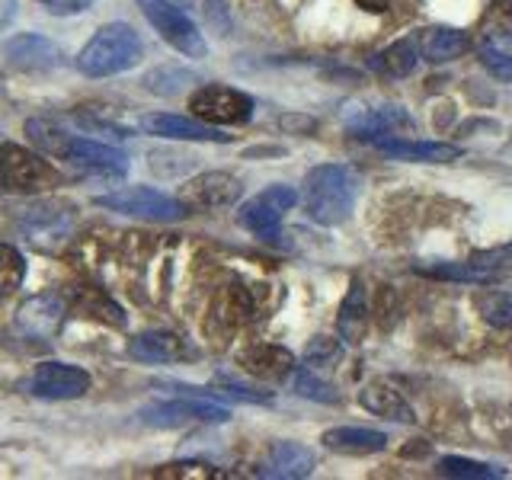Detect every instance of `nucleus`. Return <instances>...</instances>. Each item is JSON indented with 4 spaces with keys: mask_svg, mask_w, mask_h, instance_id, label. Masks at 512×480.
Here are the masks:
<instances>
[{
    "mask_svg": "<svg viewBox=\"0 0 512 480\" xmlns=\"http://www.w3.org/2000/svg\"><path fill=\"white\" fill-rule=\"evenodd\" d=\"M160 477H221L208 464H167L164 471H157Z\"/></svg>",
    "mask_w": 512,
    "mask_h": 480,
    "instance_id": "obj_35",
    "label": "nucleus"
},
{
    "mask_svg": "<svg viewBox=\"0 0 512 480\" xmlns=\"http://www.w3.org/2000/svg\"><path fill=\"white\" fill-rule=\"evenodd\" d=\"M199 10L205 16V23L218 29V36H228L231 32V16H228V7L221 4V0H199Z\"/></svg>",
    "mask_w": 512,
    "mask_h": 480,
    "instance_id": "obj_34",
    "label": "nucleus"
},
{
    "mask_svg": "<svg viewBox=\"0 0 512 480\" xmlns=\"http://www.w3.org/2000/svg\"><path fill=\"white\" fill-rule=\"evenodd\" d=\"M4 55L20 71H55L61 61L58 45L45 36H36V32H23V36L7 39Z\"/></svg>",
    "mask_w": 512,
    "mask_h": 480,
    "instance_id": "obj_17",
    "label": "nucleus"
},
{
    "mask_svg": "<svg viewBox=\"0 0 512 480\" xmlns=\"http://www.w3.org/2000/svg\"><path fill=\"white\" fill-rule=\"evenodd\" d=\"M324 448L340 455H375L388 448V436L378 429H365V426H333L320 436Z\"/></svg>",
    "mask_w": 512,
    "mask_h": 480,
    "instance_id": "obj_23",
    "label": "nucleus"
},
{
    "mask_svg": "<svg viewBox=\"0 0 512 480\" xmlns=\"http://www.w3.org/2000/svg\"><path fill=\"white\" fill-rule=\"evenodd\" d=\"M141 132L154 135V138H167V141H231V135H221L215 125H208L202 119H186V116H173V112H148L141 116Z\"/></svg>",
    "mask_w": 512,
    "mask_h": 480,
    "instance_id": "obj_14",
    "label": "nucleus"
},
{
    "mask_svg": "<svg viewBox=\"0 0 512 480\" xmlns=\"http://www.w3.org/2000/svg\"><path fill=\"white\" fill-rule=\"evenodd\" d=\"M16 20V0H0V32Z\"/></svg>",
    "mask_w": 512,
    "mask_h": 480,
    "instance_id": "obj_37",
    "label": "nucleus"
},
{
    "mask_svg": "<svg viewBox=\"0 0 512 480\" xmlns=\"http://www.w3.org/2000/svg\"><path fill=\"white\" fill-rule=\"evenodd\" d=\"M144 58L141 36L128 23H109L93 32V39L80 48L77 68L87 77H112L132 71Z\"/></svg>",
    "mask_w": 512,
    "mask_h": 480,
    "instance_id": "obj_3",
    "label": "nucleus"
},
{
    "mask_svg": "<svg viewBox=\"0 0 512 480\" xmlns=\"http://www.w3.org/2000/svg\"><path fill=\"white\" fill-rule=\"evenodd\" d=\"M26 135L36 141L42 151L61 157L74 173L90 176V180H122L128 173V154L112 148V144L68 135V132H61L58 125L42 122V119L26 122Z\"/></svg>",
    "mask_w": 512,
    "mask_h": 480,
    "instance_id": "obj_1",
    "label": "nucleus"
},
{
    "mask_svg": "<svg viewBox=\"0 0 512 480\" xmlns=\"http://www.w3.org/2000/svg\"><path fill=\"white\" fill-rule=\"evenodd\" d=\"M439 471L445 477H468V480H493V477H506L503 468H493L487 461H474V458H461V455H445L439 461Z\"/></svg>",
    "mask_w": 512,
    "mask_h": 480,
    "instance_id": "obj_29",
    "label": "nucleus"
},
{
    "mask_svg": "<svg viewBox=\"0 0 512 480\" xmlns=\"http://www.w3.org/2000/svg\"><path fill=\"white\" fill-rule=\"evenodd\" d=\"M138 420L157 426V429H170V426H186V423H228L231 410L215 404L212 397L202 394H183L176 400H157L138 410Z\"/></svg>",
    "mask_w": 512,
    "mask_h": 480,
    "instance_id": "obj_9",
    "label": "nucleus"
},
{
    "mask_svg": "<svg viewBox=\"0 0 512 480\" xmlns=\"http://www.w3.org/2000/svg\"><path fill=\"white\" fill-rule=\"evenodd\" d=\"M39 4L55 16H74V13H84L90 7V0H39Z\"/></svg>",
    "mask_w": 512,
    "mask_h": 480,
    "instance_id": "obj_36",
    "label": "nucleus"
},
{
    "mask_svg": "<svg viewBox=\"0 0 512 480\" xmlns=\"http://www.w3.org/2000/svg\"><path fill=\"white\" fill-rule=\"evenodd\" d=\"M138 7L144 13V20L160 32V39L170 48H176V52L186 58H205L208 45L202 39L196 20H192L183 7L170 4V0H138Z\"/></svg>",
    "mask_w": 512,
    "mask_h": 480,
    "instance_id": "obj_7",
    "label": "nucleus"
},
{
    "mask_svg": "<svg viewBox=\"0 0 512 480\" xmlns=\"http://www.w3.org/2000/svg\"><path fill=\"white\" fill-rule=\"evenodd\" d=\"M96 205L144 221H180L186 215V205L180 199L151 186H122L116 192H106V196H96Z\"/></svg>",
    "mask_w": 512,
    "mask_h": 480,
    "instance_id": "obj_8",
    "label": "nucleus"
},
{
    "mask_svg": "<svg viewBox=\"0 0 512 480\" xmlns=\"http://www.w3.org/2000/svg\"><path fill=\"white\" fill-rule=\"evenodd\" d=\"M362 330H365V288H362V282H352L349 295L340 308V333L346 343H359Z\"/></svg>",
    "mask_w": 512,
    "mask_h": 480,
    "instance_id": "obj_28",
    "label": "nucleus"
},
{
    "mask_svg": "<svg viewBox=\"0 0 512 480\" xmlns=\"http://www.w3.org/2000/svg\"><path fill=\"white\" fill-rule=\"evenodd\" d=\"M192 116L208 125H247L253 119V100L237 87L205 84L189 96Z\"/></svg>",
    "mask_w": 512,
    "mask_h": 480,
    "instance_id": "obj_10",
    "label": "nucleus"
},
{
    "mask_svg": "<svg viewBox=\"0 0 512 480\" xmlns=\"http://www.w3.org/2000/svg\"><path fill=\"white\" fill-rule=\"evenodd\" d=\"M413 119L404 112V106H362L346 112V128L356 138L375 141L381 135H394L397 128H410Z\"/></svg>",
    "mask_w": 512,
    "mask_h": 480,
    "instance_id": "obj_18",
    "label": "nucleus"
},
{
    "mask_svg": "<svg viewBox=\"0 0 512 480\" xmlns=\"http://www.w3.org/2000/svg\"><path fill=\"white\" fill-rule=\"evenodd\" d=\"M356 4L362 10H368V13H384V10L391 7V0H356Z\"/></svg>",
    "mask_w": 512,
    "mask_h": 480,
    "instance_id": "obj_38",
    "label": "nucleus"
},
{
    "mask_svg": "<svg viewBox=\"0 0 512 480\" xmlns=\"http://www.w3.org/2000/svg\"><path fill=\"white\" fill-rule=\"evenodd\" d=\"M304 356H308L311 368H324V365H330V362H336V359L343 356V346L336 343V340H330V336H317Z\"/></svg>",
    "mask_w": 512,
    "mask_h": 480,
    "instance_id": "obj_33",
    "label": "nucleus"
},
{
    "mask_svg": "<svg viewBox=\"0 0 512 480\" xmlns=\"http://www.w3.org/2000/svg\"><path fill=\"white\" fill-rule=\"evenodd\" d=\"M20 231L39 250H61L74 234V212L61 202H39L26 208L20 218Z\"/></svg>",
    "mask_w": 512,
    "mask_h": 480,
    "instance_id": "obj_11",
    "label": "nucleus"
},
{
    "mask_svg": "<svg viewBox=\"0 0 512 480\" xmlns=\"http://www.w3.org/2000/svg\"><path fill=\"white\" fill-rule=\"evenodd\" d=\"M298 205V192L285 183H276L263 192H256L253 199H247L244 205L237 208V224L244 231H250L253 237L260 240H279L282 237V221L285 212H292Z\"/></svg>",
    "mask_w": 512,
    "mask_h": 480,
    "instance_id": "obj_6",
    "label": "nucleus"
},
{
    "mask_svg": "<svg viewBox=\"0 0 512 480\" xmlns=\"http://www.w3.org/2000/svg\"><path fill=\"white\" fill-rule=\"evenodd\" d=\"M503 7H506V13L512 16V0H503Z\"/></svg>",
    "mask_w": 512,
    "mask_h": 480,
    "instance_id": "obj_39",
    "label": "nucleus"
},
{
    "mask_svg": "<svg viewBox=\"0 0 512 480\" xmlns=\"http://www.w3.org/2000/svg\"><path fill=\"white\" fill-rule=\"evenodd\" d=\"M477 58L496 80H512V32L509 29H487L477 39Z\"/></svg>",
    "mask_w": 512,
    "mask_h": 480,
    "instance_id": "obj_26",
    "label": "nucleus"
},
{
    "mask_svg": "<svg viewBox=\"0 0 512 480\" xmlns=\"http://www.w3.org/2000/svg\"><path fill=\"white\" fill-rule=\"evenodd\" d=\"M295 391L308 400H317V404H336V400H340V394H336L314 368H295Z\"/></svg>",
    "mask_w": 512,
    "mask_h": 480,
    "instance_id": "obj_31",
    "label": "nucleus"
},
{
    "mask_svg": "<svg viewBox=\"0 0 512 480\" xmlns=\"http://www.w3.org/2000/svg\"><path fill=\"white\" fill-rule=\"evenodd\" d=\"M356 199L359 180L343 164H320L304 176V208H308V218L324 228L343 224L356 208Z\"/></svg>",
    "mask_w": 512,
    "mask_h": 480,
    "instance_id": "obj_2",
    "label": "nucleus"
},
{
    "mask_svg": "<svg viewBox=\"0 0 512 480\" xmlns=\"http://www.w3.org/2000/svg\"><path fill=\"white\" fill-rule=\"evenodd\" d=\"M128 356L138 362H183L192 356V349L186 346L183 336L167 330H148L128 343Z\"/></svg>",
    "mask_w": 512,
    "mask_h": 480,
    "instance_id": "obj_21",
    "label": "nucleus"
},
{
    "mask_svg": "<svg viewBox=\"0 0 512 480\" xmlns=\"http://www.w3.org/2000/svg\"><path fill=\"white\" fill-rule=\"evenodd\" d=\"M240 192H244V186H240L237 176L224 170H208L180 186V202L186 205V212H218V208L237 205Z\"/></svg>",
    "mask_w": 512,
    "mask_h": 480,
    "instance_id": "obj_12",
    "label": "nucleus"
},
{
    "mask_svg": "<svg viewBox=\"0 0 512 480\" xmlns=\"http://www.w3.org/2000/svg\"><path fill=\"white\" fill-rule=\"evenodd\" d=\"M474 308L490 327H500V330L512 327V295L509 292H500V288H484V292L474 295Z\"/></svg>",
    "mask_w": 512,
    "mask_h": 480,
    "instance_id": "obj_27",
    "label": "nucleus"
},
{
    "mask_svg": "<svg viewBox=\"0 0 512 480\" xmlns=\"http://www.w3.org/2000/svg\"><path fill=\"white\" fill-rule=\"evenodd\" d=\"M423 52H420V39L416 36H404L391 42L388 48H381V52L368 61V68L378 71L381 77H410L416 71V64H420Z\"/></svg>",
    "mask_w": 512,
    "mask_h": 480,
    "instance_id": "obj_25",
    "label": "nucleus"
},
{
    "mask_svg": "<svg viewBox=\"0 0 512 480\" xmlns=\"http://www.w3.org/2000/svg\"><path fill=\"white\" fill-rule=\"evenodd\" d=\"M26 279V263L20 250H13L10 244H0V298L13 295L16 288Z\"/></svg>",
    "mask_w": 512,
    "mask_h": 480,
    "instance_id": "obj_30",
    "label": "nucleus"
},
{
    "mask_svg": "<svg viewBox=\"0 0 512 480\" xmlns=\"http://www.w3.org/2000/svg\"><path fill=\"white\" fill-rule=\"evenodd\" d=\"M468 48H471L468 32H461L455 26H432V29H423V36H420V52H423V61L429 64L458 61Z\"/></svg>",
    "mask_w": 512,
    "mask_h": 480,
    "instance_id": "obj_24",
    "label": "nucleus"
},
{
    "mask_svg": "<svg viewBox=\"0 0 512 480\" xmlns=\"http://www.w3.org/2000/svg\"><path fill=\"white\" fill-rule=\"evenodd\" d=\"M375 148L391 157V160H420V164H452L461 157V148L445 141H413V138H397V135H381L372 141Z\"/></svg>",
    "mask_w": 512,
    "mask_h": 480,
    "instance_id": "obj_16",
    "label": "nucleus"
},
{
    "mask_svg": "<svg viewBox=\"0 0 512 480\" xmlns=\"http://www.w3.org/2000/svg\"><path fill=\"white\" fill-rule=\"evenodd\" d=\"M317 468V455L314 448L301 445V442H272L269 455L263 461L260 474L263 477H282V480H298V477H308Z\"/></svg>",
    "mask_w": 512,
    "mask_h": 480,
    "instance_id": "obj_19",
    "label": "nucleus"
},
{
    "mask_svg": "<svg viewBox=\"0 0 512 480\" xmlns=\"http://www.w3.org/2000/svg\"><path fill=\"white\" fill-rule=\"evenodd\" d=\"M64 183L58 167L36 151H26L20 144H0V189L16 196H36Z\"/></svg>",
    "mask_w": 512,
    "mask_h": 480,
    "instance_id": "obj_4",
    "label": "nucleus"
},
{
    "mask_svg": "<svg viewBox=\"0 0 512 480\" xmlns=\"http://www.w3.org/2000/svg\"><path fill=\"white\" fill-rule=\"evenodd\" d=\"M416 272L432 279L448 282H471V285H493L512 272V240L503 247L471 253L468 260H445V263H416Z\"/></svg>",
    "mask_w": 512,
    "mask_h": 480,
    "instance_id": "obj_5",
    "label": "nucleus"
},
{
    "mask_svg": "<svg viewBox=\"0 0 512 480\" xmlns=\"http://www.w3.org/2000/svg\"><path fill=\"white\" fill-rule=\"evenodd\" d=\"M90 391V375L68 362H42L26 381V394L39 400H74Z\"/></svg>",
    "mask_w": 512,
    "mask_h": 480,
    "instance_id": "obj_13",
    "label": "nucleus"
},
{
    "mask_svg": "<svg viewBox=\"0 0 512 480\" xmlns=\"http://www.w3.org/2000/svg\"><path fill=\"white\" fill-rule=\"evenodd\" d=\"M359 404L368 413L381 416V420H394V423H413L416 420L413 407L407 404V397L384 378H375V381L365 384V388L359 391Z\"/></svg>",
    "mask_w": 512,
    "mask_h": 480,
    "instance_id": "obj_20",
    "label": "nucleus"
},
{
    "mask_svg": "<svg viewBox=\"0 0 512 480\" xmlns=\"http://www.w3.org/2000/svg\"><path fill=\"white\" fill-rule=\"evenodd\" d=\"M64 320V301L61 295H32L29 301H23V308L16 311V330L29 340H48L55 336V330L61 327Z\"/></svg>",
    "mask_w": 512,
    "mask_h": 480,
    "instance_id": "obj_15",
    "label": "nucleus"
},
{
    "mask_svg": "<svg viewBox=\"0 0 512 480\" xmlns=\"http://www.w3.org/2000/svg\"><path fill=\"white\" fill-rule=\"evenodd\" d=\"M240 365L247 368L256 378H269V381H282L295 372V356L285 346H272V343H256L240 352Z\"/></svg>",
    "mask_w": 512,
    "mask_h": 480,
    "instance_id": "obj_22",
    "label": "nucleus"
},
{
    "mask_svg": "<svg viewBox=\"0 0 512 480\" xmlns=\"http://www.w3.org/2000/svg\"><path fill=\"white\" fill-rule=\"evenodd\" d=\"M506 445H509V452H512V432H509V436H506Z\"/></svg>",
    "mask_w": 512,
    "mask_h": 480,
    "instance_id": "obj_40",
    "label": "nucleus"
},
{
    "mask_svg": "<svg viewBox=\"0 0 512 480\" xmlns=\"http://www.w3.org/2000/svg\"><path fill=\"white\" fill-rule=\"evenodd\" d=\"M186 80H192L189 71H180V68H157L144 77V87L154 90V93H164V96H173L186 87Z\"/></svg>",
    "mask_w": 512,
    "mask_h": 480,
    "instance_id": "obj_32",
    "label": "nucleus"
}]
</instances>
